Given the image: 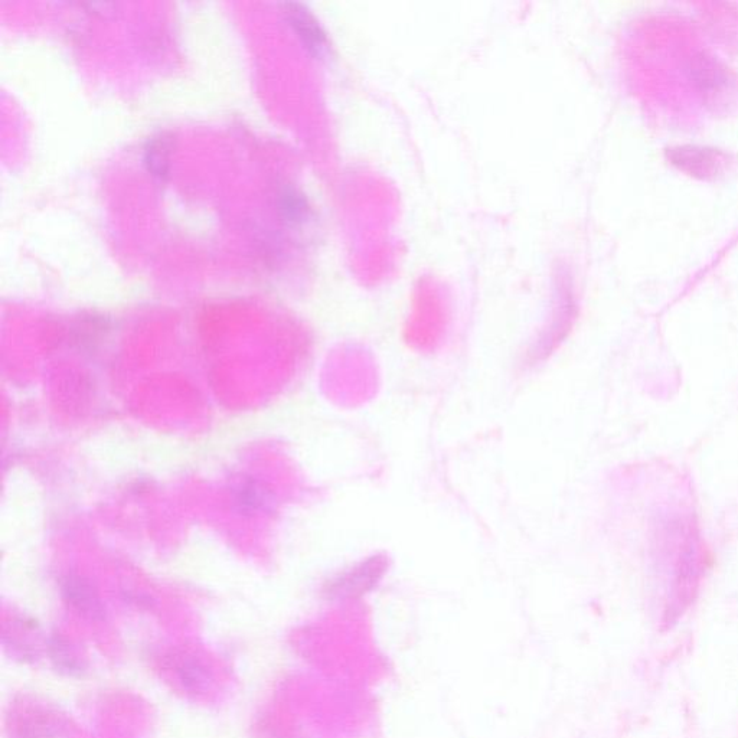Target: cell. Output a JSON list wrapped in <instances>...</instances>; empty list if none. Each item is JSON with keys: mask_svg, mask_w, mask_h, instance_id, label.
<instances>
[{"mask_svg": "<svg viewBox=\"0 0 738 738\" xmlns=\"http://www.w3.org/2000/svg\"><path fill=\"white\" fill-rule=\"evenodd\" d=\"M668 158L689 175L697 178H714L723 172L727 155L717 149L700 148V146H682L668 150Z\"/></svg>", "mask_w": 738, "mask_h": 738, "instance_id": "1", "label": "cell"}, {"mask_svg": "<svg viewBox=\"0 0 738 738\" xmlns=\"http://www.w3.org/2000/svg\"><path fill=\"white\" fill-rule=\"evenodd\" d=\"M179 684L191 694L207 692L212 684V671L207 662L195 655H185L175 664Z\"/></svg>", "mask_w": 738, "mask_h": 738, "instance_id": "5", "label": "cell"}, {"mask_svg": "<svg viewBox=\"0 0 738 738\" xmlns=\"http://www.w3.org/2000/svg\"><path fill=\"white\" fill-rule=\"evenodd\" d=\"M385 566H387L385 558H369L365 563L359 564L358 567L352 568L344 576L333 581L332 586L329 587V593L335 597L361 596L378 583L384 574Z\"/></svg>", "mask_w": 738, "mask_h": 738, "instance_id": "3", "label": "cell"}, {"mask_svg": "<svg viewBox=\"0 0 738 738\" xmlns=\"http://www.w3.org/2000/svg\"><path fill=\"white\" fill-rule=\"evenodd\" d=\"M234 501L243 514H257L271 505V493L254 479H244L235 486Z\"/></svg>", "mask_w": 738, "mask_h": 738, "instance_id": "7", "label": "cell"}, {"mask_svg": "<svg viewBox=\"0 0 738 738\" xmlns=\"http://www.w3.org/2000/svg\"><path fill=\"white\" fill-rule=\"evenodd\" d=\"M280 211H282L286 221L293 222V224H300V222L306 221V218H308V202L295 189H286L280 195Z\"/></svg>", "mask_w": 738, "mask_h": 738, "instance_id": "10", "label": "cell"}, {"mask_svg": "<svg viewBox=\"0 0 738 738\" xmlns=\"http://www.w3.org/2000/svg\"><path fill=\"white\" fill-rule=\"evenodd\" d=\"M283 13L310 54L318 58L325 57L328 54V37H326L322 26L319 25L318 19L313 16V13H310L305 5L295 2L284 3Z\"/></svg>", "mask_w": 738, "mask_h": 738, "instance_id": "2", "label": "cell"}, {"mask_svg": "<svg viewBox=\"0 0 738 738\" xmlns=\"http://www.w3.org/2000/svg\"><path fill=\"white\" fill-rule=\"evenodd\" d=\"M62 597L78 615L101 620L106 615L99 594L90 581L80 576H67L61 583Z\"/></svg>", "mask_w": 738, "mask_h": 738, "instance_id": "4", "label": "cell"}, {"mask_svg": "<svg viewBox=\"0 0 738 738\" xmlns=\"http://www.w3.org/2000/svg\"><path fill=\"white\" fill-rule=\"evenodd\" d=\"M145 163L155 176L163 178L169 168V146L165 137L158 136L149 140L145 149Z\"/></svg>", "mask_w": 738, "mask_h": 738, "instance_id": "9", "label": "cell"}, {"mask_svg": "<svg viewBox=\"0 0 738 738\" xmlns=\"http://www.w3.org/2000/svg\"><path fill=\"white\" fill-rule=\"evenodd\" d=\"M37 633V625L21 620L11 632L6 630L3 643H5V648L11 649L12 655L21 661H35L39 652V642L38 638L34 639L32 635H37Z\"/></svg>", "mask_w": 738, "mask_h": 738, "instance_id": "6", "label": "cell"}, {"mask_svg": "<svg viewBox=\"0 0 738 738\" xmlns=\"http://www.w3.org/2000/svg\"><path fill=\"white\" fill-rule=\"evenodd\" d=\"M45 648H47L52 665L60 674L68 675V677H78V675L83 674V659L77 655V652L67 640L60 638V636H52L47 640Z\"/></svg>", "mask_w": 738, "mask_h": 738, "instance_id": "8", "label": "cell"}]
</instances>
